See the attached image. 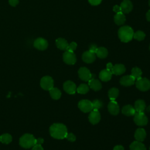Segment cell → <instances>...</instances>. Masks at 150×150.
I'll list each match as a JSON object with an SVG mask.
<instances>
[{"instance_id":"42","label":"cell","mask_w":150,"mask_h":150,"mask_svg":"<svg viewBox=\"0 0 150 150\" xmlns=\"http://www.w3.org/2000/svg\"><path fill=\"white\" fill-rule=\"evenodd\" d=\"M113 150H124V147L122 145H116L114 147Z\"/></svg>"},{"instance_id":"9","label":"cell","mask_w":150,"mask_h":150,"mask_svg":"<svg viewBox=\"0 0 150 150\" xmlns=\"http://www.w3.org/2000/svg\"><path fill=\"white\" fill-rule=\"evenodd\" d=\"M34 47L39 50H45L48 47V42L47 40L42 38L36 39L33 42Z\"/></svg>"},{"instance_id":"18","label":"cell","mask_w":150,"mask_h":150,"mask_svg":"<svg viewBox=\"0 0 150 150\" xmlns=\"http://www.w3.org/2000/svg\"><path fill=\"white\" fill-rule=\"evenodd\" d=\"M112 72L107 69H104L101 70L99 73V78L103 81H109L112 77Z\"/></svg>"},{"instance_id":"10","label":"cell","mask_w":150,"mask_h":150,"mask_svg":"<svg viewBox=\"0 0 150 150\" xmlns=\"http://www.w3.org/2000/svg\"><path fill=\"white\" fill-rule=\"evenodd\" d=\"M78 74L80 79L84 81H88L91 78L92 74L90 73V70L85 67H80L79 69Z\"/></svg>"},{"instance_id":"47","label":"cell","mask_w":150,"mask_h":150,"mask_svg":"<svg viewBox=\"0 0 150 150\" xmlns=\"http://www.w3.org/2000/svg\"><path fill=\"white\" fill-rule=\"evenodd\" d=\"M149 149H150V146H149Z\"/></svg>"},{"instance_id":"5","label":"cell","mask_w":150,"mask_h":150,"mask_svg":"<svg viewBox=\"0 0 150 150\" xmlns=\"http://www.w3.org/2000/svg\"><path fill=\"white\" fill-rule=\"evenodd\" d=\"M40 87L45 90H50L53 87L54 81L53 79L49 76H45L43 77L40 81Z\"/></svg>"},{"instance_id":"14","label":"cell","mask_w":150,"mask_h":150,"mask_svg":"<svg viewBox=\"0 0 150 150\" xmlns=\"http://www.w3.org/2000/svg\"><path fill=\"white\" fill-rule=\"evenodd\" d=\"M135 78L131 75H127L122 77L120 80V83L122 86L127 87L131 86L135 83Z\"/></svg>"},{"instance_id":"31","label":"cell","mask_w":150,"mask_h":150,"mask_svg":"<svg viewBox=\"0 0 150 150\" xmlns=\"http://www.w3.org/2000/svg\"><path fill=\"white\" fill-rule=\"evenodd\" d=\"M76 91L79 94H84L89 91V87L86 84H81L76 89Z\"/></svg>"},{"instance_id":"23","label":"cell","mask_w":150,"mask_h":150,"mask_svg":"<svg viewBox=\"0 0 150 150\" xmlns=\"http://www.w3.org/2000/svg\"><path fill=\"white\" fill-rule=\"evenodd\" d=\"M145 107H146V104L144 100H138L135 102L134 107L136 112H144V111L145 110Z\"/></svg>"},{"instance_id":"46","label":"cell","mask_w":150,"mask_h":150,"mask_svg":"<svg viewBox=\"0 0 150 150\" xmlns=\"http://www.w3.org/2000/svg\"><path fill=\"white\" fill-rule=\"evenodd\" d=\"M149 50H150V45H149Z\"/></svg>"},{"instance_id":"27","label":"cell","mask_w":150,"mask_h":150,"mask_svg":"<svg viewBox=\"0 0 150 150\" xmlns=\"http://www.w3.org/2000/svg\"><path fill=\"white\" fill-rule=\"evenodd\" d=\"M96 53L98 57L100 59H104L108 55V50L104 47H98Z\"/></svg>"},{"instance_id":"35","label":"cell","mask_w":150,"mask_h":150,"mask_svg":"<svg viewBox=\"0 0 150 150\" xmlns=\"http://www.w3.org/2000/svg\"><path fill=\"white\" fill-rule=\"evenodd\" d=\"M65 138L70 142H74L76 141V136L72 133H67Z\"/></svg>"},{"instance_id":"44","label":"cell","mask_w":150,"mask_h":150,"mask_svg":"<svg viewBox=\"0 0 150 150\" xmlns=\"http://www.w3.org/2000/svg\"><path fill=\"white\" fill-rule=\"evenodd\" d=\"M146 18L148 21L150 22V10L148 11V12L146 14Z\"/></svg>"},{"instance_id":"17","label":"cell","mask_w":150,"mask_h":150,"mask_svg":"<svg viewBox=\"0 0 150 150\" xmlns=\"http://www.w3.org/2000/svg\"><path fill=\"white\" fill-rule=\"evenodd\" d=\"M88 86L89 87L93 90L94 91H99L101 87H102V85L101 82L97 80V79H92L89 80L88 81Z\"/></svg>"},{"instance_id":"7","label":"cell","mask_w":150,"mask_h":150,"mask_svg":"<svg viewBox=\"0 0 150 150\" xmlns=\"http://www.w3.org/2000/svg\"><path fill=\"white\" fill-rule=\"evenodd\" d=\"M78 107L79 109L84 112H88L93 110L92 102L88 100H81L78 103Z\"/></svg>"},{"instance_id":"29","label":"cell","mask_w":150,"mask_h":150,"mask_svg":"<svg viewBox=\"0 0 150 150\" xmlns=\"http://www.w3.org/2000/svg\"><path fill=\"white\" fill-rule=\"evenodd\" d=\"M12 141V137L9 134L5 133L0 136V142H1L3 144H8L11 143Z\"/></svg>"},{"instance_id":"13","label":"cell","mask_w":150,"mask_h":150,"mask_svg":"<svg viewBox=\"0 0 150 150\" xmlns=\"http://www.w3.org/2000/svg\"><path fill=\"white\" fill-rule=\"evenodd\" d=\"M108 110L113 115H118L120 112V107L118 103L115 100H111L108 104Z\"/></svg>"},{"instance_id":"11","label":"cell","mask_w":150,"mask_h":150,"mask_svg":"<svg viewBox=\"0 0 150 150\" xmlns=\"http://www.w3.org/2000/svg\"><path fill=\"white\" fill-rule=\"evenodd\" d=\"M64 90L69 94H74L76 91V86L75 83L70 80L65 81L63 84Z\"/></svg>"},{"instance_id":"12","label":"cell","mask_w":150,"mask_h":150,"mask_svg":"<svg viewBox=\"0 0 150 150\" xmlns=\"http://www.w3.org/2000/svg\"><path fill=\"white\" fill-rule=\"evenodd\" d=\"M101 119L100 113L98 110H93L88 115V120L90 123L94 125L99 122Z\"/></svg>"},{"instance_id":"4","label":"cell","mask_w":150,"mask_h":150,"mask_svg":"<svg viewBox=\"0 0 150 150\" xmlns=\"http://www.w3.org/2000/svg\"><path fill=\"white\" fill-rule=\"evenodd\" d=\"M137 88L142 91H146L150 88V81L145 77H141L135 82Z\"/></svg>"},{"instance_id":"24","label":"cell","mask_w":150,"mask_h":150,"mask_svg":"<svg viewBox=\"0 0 150 150\" xmlns=\"http://www.w3.org/2000/svg\"><path fill=\"white\" fill-rule=\"evenodd\" d=\"M114 22L117 25H122L125 22V16L122 12H118L114 16Z\"/></svg>"},{"instance_id":"36","label":"cell","mask_w":150,"mask_h":150,"mask_svg":"<svg viewBox=\"0 0 150 150\" xmlns=\"http://www.w3.org/2000/svg\"><path fill=\"white\" fill-rule=\"evenodd\" d=\"M98 47L95 44H91L90 47H89V51H90L91 52H93L94 53H96V51L97 50Z\"/></svg>"},{"instance_id":"22","label":"cell","mask_w":150,"mask_h":150,"mask_svg":"<svg viewBox=\"0 0 150 150\" xmlns=\"http://www.w3.org/2000/svg\"><path fill=\"white\" fill-rule=\"evenodd\" d=\"M56 45L58 49L62 50H66L69 44L66 39L59 38L56 40Z\"/></svg>"},{"instance_id":"40","label":"cell","mask_w":150,"mask_h":150,"mask_svg":"<svg viewBox=\"0 0 150 150\" xmlns=\"http://www.w3.org/2000/svg\"><path fill=\"white\" fill-rule=\"evenodd\" d=\"M113 11H114L115 12H116V13H118V12H121V9L120 6L115 5V6L113 7Z\"/></svg>"},{"instance_id":"34","label":"cell","mask_w":150,"mask_h":150,"mask_svg":"<svg viewBox=\"0 0 150 150\" xmlns=\"http://www.w3.org/2000/svg\"><path fill=\"white\" fill-rule=\"evenodd\" d=\"M76 47H77V43L74 42H72L68 45V47L66 50L73 52L76 49Z\"/></svg>"},{"instance_id":"1","label":"cell","mask_w":150,"mask_h":150,"mask_svg":"<svg viewBox=\"0 0 150 150\" xmlns=\"http://www.w3.org/2000/svg\"><path fill=\"white\" fill-rule=\"evenodd\" d=\"M50 135L57 139H62L66 138L67 129L66 125L62 123H54L49 128Z\"/></svg>"},{"instance_id":"33","label":"cell","mask_w":150,"mask_h":150,"mask_svg":"<svg viewBox=\"0 0 150 150\" xmlns=\"http://www.w3.org/2000/svg\"><path fill=\"white\" fill-rule=\"evenodd\" d=\"M92 104H93V110H98L100 108H101L103 107V103L99 100H94L93 102H92Z\"/></svg>"},{"instance_id":"37","label":"cell","mask_w":150,"mask_h":150,"mask_svg":"<svg viewBox=\"0 0 150 150\" xmlns=\"http://www.w3.org/2000/svg\"><path fill=\"white\" fill-rule=\"evenodd\" d=\"M101 1H102V0H88L89 3L91 5H94V6L99 5L101 2Z\"/></svg>"},{"instance_id":"8","label":"cell","mask_w":150,"mask_h":150,"mask_svg":"<svg viewBox=\"0 0 150 150\" xmlns=\"http://www.w3.org/2000/svg\"><path fill=\"white\" fill-rule=\"evenodd\" d=\"M63 59L65 63L70 65L74 64L76 62V57L74 52L66 50L63 54Z\"/></svg>"},{"instance_id":"16","label":"cell","mask_w":150,"mask_h":150,"mask_svg":"<svg viewBox=\"0 0 150 150\" xmlns=\"http://www.w3.org/2000/svg\"><path fill=\"white\" fill-rule=\"evenodd\" d=\"M82 60L87 63H91L96 60L95 53L90 51H86L82 54Z\"/></svg>"},{"instance_id":"3","label":"cell","mask_w":150,"mask_h":150,"mask_svg":"<svg viewBox=\"0 0 150 150\" xmlns=\"http://www.w3.org/2000/svg\"><path fill=\"white\" fill-rule=\"evenodd\" d=\"M19 143L22 148L29 149L36 144V138L32 134H25L19 138Z\"/></svg>"},{"instance_id":"19","label":"cell","mask_w":150,"mask_h":150,"mask_svg":"<svg viewBox=\"0 0 150 150\" xmlns=\"http://www.w3.org/2000/svg\"><path fill=\"white\" fill-rule=\"evenodd\" d=\"M125 71V67L122 64H116L112 66L111 72L115 75H121Z\"/></svg>"},{"instance_id":"6","label":"cell","mask_w":150,"mask_h":150,"mask_svg":"<svg viewBox=\"0 0 150 150\" xmlns=\"http://www.w3.org/2000/svg\"><path fill=\"white\" fill-rule=\"evenodd\" d=\"M134 121L138 126H144L147 124L148 120L144 112H136L134 115Z\"/></svg>"},{"instance_id":"15","label":"cell","mask_w":150,"mask_h":150,"mask_svg":"<svg viewBox=\"0 0 150 150\" xmlns=\"http://www.w3.org/2000/svg\"><path fill=\"white\" fill-rule=\"evenodd\" d=\"M121 12L123 13H128L130 12L133 8L132 2L129 0H124L120 5Z\"/></svg>"},{"instance_id":"21","label":"cell","mask_w":150,"mask_h":150,"mask_svg":"<svg viewBox=\"0 0 150 150\" xmlns=\"http://www.w3.org/2000/svg\"><path fill=\"white\" fill-rule=\"evenodd\" d=\"M134 137L136 141L142 142L143 141L146 137V132L143 128H138L134 134Z\"/></svg>"},{"instance_id":"38","label":"cell","mask_w":150,"mask_h":150,"mask_svg":"<svg viewBox=\"0 0 150 150\" xmlns=\"http://www.w3.org/2000/svg\"><path fill=\"white\" fill-rule=\"evenodd\" d=\"M9 4L12 6H16L19 4V0H9Z\"/></svg>"},{"instance_id":"30","label":"cell","mask_w":150,"mask_h":150,"mask_svg":"<svg viewBox=\"0 0 150 150\" xmlns=\"http://www.w3.org/2000/svg\"><path fill=\"white\" fill-rule=\"evenodd\" d=\"M133 77L135 78V79L138 80L142 76V71L138 67H134L131 70V74Z\"/></svg>"},{"instance_id":"43","label":"cell","mask_w":150,"mask_h":150,"mask_svg":"<svg viewBox=\"0 0 150 150\" xmlns=\"http://www.w3.org/2000/svg\"><path fill=\"white\" fill-rule=\"evenodd\" d=\"M112 66H112V64L111 63H108L107 64V66H106V67H107L106 69L108 70H109V71H111Z\"/></svg>"},{"instance_id":"2","label":"cell","mask_w":150,"mask_h":150,"mask_svg":"<svg viewBox=\"0 0 150 150\" xmlns=\"http://www.w3.org/2000/svg\"><path fill=\"white\" fill-rule=\"evenodd\" d=\"M118 35L121 42L127 43L132 40L134 36V31L129 26L121 27L118 32Z\"/></svg>"},{"instance_id":"26","label":"cell","mask_w":150,"mask_h":150,"mask_svg":"<svg viewBox=\"0 0 150 150\" xmlns=\"http://www.w3.org/2000/svg\"><path fill=\"white\" fill-rule=\"evenodd\" d=\"M49 94L50 97L54 100H58L60 98L62 93L60 90L56 87H53L49 90Z\"/></svg>"},{"instance_id":"39","label":"cell","mask_w":150,"mask_h":150,"mask_svg":"<svg viewBox=\"0 0 150 150\" xmlns=\"http://www.w3.org/2000/svg\"><path fill=\"white\" fill-rule=\"evenodd\" d=\"M32 150H43V148L41 145L35 144L32 148Z\"/></svg>"},{"instance_id":"20","label":"cell","mask_w":150,"mask_h":150,"mask_svg":"<svg viewBox=\"0 0 150 150\" xmlns=\"http://www.w3.org/2000/svg\"><path fill=\"white\" fill-rule=\"evenodd\" d=\"M122 113L126 116H133L135 115L136 111L134 107L131 105H126L122 108Z\"/></svg>"},{"instance_id":"41","label":"cell","mask_w":150,"mask_h":150,"mask_svg":"<svg viewBox=\"0 0 150 150\" xmlns=\"http://www.w3.org/2000/svg\"><path fill=\"white\" fill-rule=\"evenodd\" d=\"M44 142V139L42 138H39L38 139H36V144L42 145Z\"/></svg>"},{"instance_id":"25","label":"cell","mask_w":150,"mask_h":150,"mask_svg":"<svg viewBox=\"0 0 150 150\" xmlns=\"http://www.w3.org/2000/svg\"><path fill=\"white\" fill-rule=\"evenodd\" d=\"M129 149L130 150H146V147L141 142L135 141L131 144Z\"/></svg>"},{"instance_id":"32","label":"cell","mask_w":150,"mask_h":150,"mask_svg":"<svg viewBox=\"0 0 150 150\" xmlns=\"http://www.w3.org/2000/svg\"><path fill=\"white\" fill-rule=\"evenodd\" d=\"M133 38L138 41H141L145 39V34L141 30H138L134 33Z\"/></svg>"},{"instance_id":"28","label":"cell","mask_w":150,"mask_h":150,"mask_svg":"<svg viewBox=\"0 0 150 150\" xmlns=\"http://www.w3.org/2000/svg\"><path fill=\"white\" fill-rule=\"evenodd\" d=\"M119 94L118 89L117 88H111L109 90L108 96L110 100H115Z\"/></svg>"},{"instance_id":"45","label":"cell","mask_w":150,"mask_h":150,"mask_svg":"<svg viewBox=\"0 0 150 150\" xmlns=\"http://www.w3.org/2000/svg\"><path fill=\"white\" fill-rule=\"evenodd\" d=\"M148 4H149V6H150V0H149V2H148Z\"/></svg>"}]
</instances>
